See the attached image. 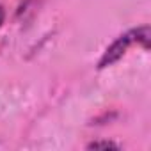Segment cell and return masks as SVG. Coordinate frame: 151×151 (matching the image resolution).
<instances>
[{
    "mask_svg": "<svg viewBox=\"0 0 151 151\" xmlns=\"http://www.w3.org/2000/svg\"><path fill=\"white\" fill-rule=\"evenodd\" d=\"M4 20H6V11H4V7H2V6H0V27H2Z\"/></svg>",
    "mask_w": 151,
    "mask_h": 151,
    "instance_id": "obj_3",
    "label": "cell"
},
{
    "mask_svg": "<svg viewBox=\"0 0 151 151\" xmlns=\"http://www.w3.org/2000/svg\"><path fill=\"white\" fill-rule=\"evenodd\" d=\"M149 41H151L149 25H142V27H137V29H132V30L121 34L119 37H116L110 43V46H107V50L100 57L98 69H105V68L116 64L117 60H121L132 46H142L144 50H149Z\"/></svg>",
    "mask_w": 151,
    "mask_h": 151,
    "instance_id": "obj_1",
    "label": "cell"
},
{
    "mask_svg": "<svg viewBox=\"0 0 151 151\" xmlns=\"http://www.w3.org/2000/svg\"><path fill=\"white\" fill-rule=\"evenodd\" d=\"M87 149H119V146L112 140H94L87 144Z\"/></svg>",
    "mask_w": 151,
    "mask_h": 151,
    "instance_id": "obj_2",
    "label": "cell"
}]
</instances>
